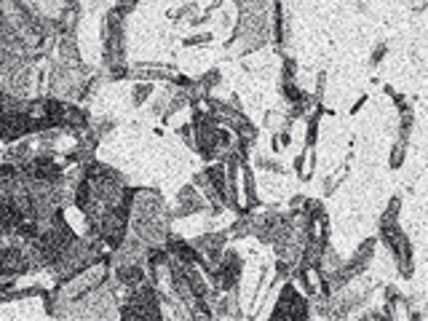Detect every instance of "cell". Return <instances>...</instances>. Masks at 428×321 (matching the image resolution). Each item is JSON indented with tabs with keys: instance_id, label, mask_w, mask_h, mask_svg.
Masks as SVG:
<instances>
[{
	"instance_id": "cell-6",
	"label": "cell",
	"mask_w": 428,
	"mask_h": 321,
	"mask_svg": "<svg viewBox=\"0 0 428 321\" xmlns=\"http://www.w3.org/2000/svg\"><path fill=\"white\" fill-rule=\"evenodd\" d=\"M386 51H388V49H386V43H377V49H375V54H372V65H377L380 59L386 56Z\"/></svg>"
},
{
	"instance_id": "cell-3",
	"label": "cell",
	"mask_w": 428,
	"mask_h": 321,
	"mask_svg": "<svg viewBox=\"0 0 428 321\" xmlns=\"http://www.w3.org/2000/svg\"><path fill=\"white\" fill-rule=\"evenodd\" d=\"M318 113L311 118V123H308V145H316V137H318Z\"/></svg>"
},
{
	"instance_id": "cell-2",
	"label": "cell",
	"mask_w": 428,
	"mask_h": 321,
	"mask_svg": "<svg viewBox=\"0 0 428 321\" xmlns=\"http://www.w3.org/2000/svg\"><path fill=\"white\" fill-rule=\"evenodd\" d=\"M153 94V86H147V83H139V86L134 89V104L139 107V104H145V99Z\"/></svg>"
},
{
	"instance_id": "cell-8",
	"label": "cell",
	"mask_w": 428,
	"mask_h": 321,
	"mask_svg": "<svg viewBox=\"0 0 428 321\" xmlns=\"http://www.w3.org/2000/svg\"><path fill=\"white\" fill-rule=\"evenodd\" d=\"M303 163H305V156H303V153H300V156H297V158H294V169H297V174H300V172H303Z\"/></svg>"
},
{
	"instance_id": "cell-7",
	"label": "cell",
	"mask_w": 428,
	"mask_h": 321,
	"mask_svg": "<svg viewBox=\"0 0 428 321\" xmlns=\"http://www.w3.org/2000/svg\"><path fill=\"white\" fill-rule=\"evenodd\" d=\"M137 6V0H118V11H121V14H126V11H132Z\"/></svg>"
},
{
	"instance_id": "cell-4",
	"label": "cell",
	"mask_w": 428,
	"mask_h": 321,
	"mask_svg": "<svg viewBox=\"0 0 428 321\" xmlns=\"http://www.w3.org/2000/svg\"><path fill=\"white\" fill-rule=\"evenodd\" d=\"M401 161H404V145H396L394 153H391V166H394V169H399Z\"/></svg>"
},
{
	"instance_id": "cell-5",
	"label": "cell",
	"mask_w": 428,
	"mask_h": 321,
	"mask_svg": "<svg viewBox=\"0 0 428 321\" xmlns=\"http://www.w3.org/2000/svg\"><path fill=\"white\" fill-rule=\"evenodd\" d=\"M209 40H211V35H193V38L185 40V46H204V43H209Z\"/></svg>"
},
{
	"instance_id": "cell-1",
	"label": "cell",
	"mask_w": 428,
	"mask_h": 321,
	"mask_svg": "<svg viewBox=\"0 0 428 321\" xmlns=\"http://www.w3.org/2000/svg\"><path fill=\"white\" fill-rule=\"evenodd\" d=\"M115 276L121 279L123 284H129V287H137V284H142V279H145V270H142L139 265H123V268H118L115 270Z\"/></svg>"
}]
</instances>
